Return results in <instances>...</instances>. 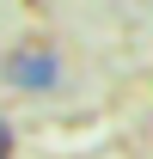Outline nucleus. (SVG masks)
<instances>
[{
  "mask_svg": "<svg viewBox=\"0 0 153 159\" xmlns=\"http://www.w3.org/2000/svg\"><path fill=\"white\" fill-rule=\"evenodd\" d=\"M12 86H31V92L55 86V55H12Z\"/></svg>",
  "mask_w": 153,
  "mask_h": 159,
  "instance_id": "nucleus-1",
  "label": "nucleus"
},
{
  "mask_svg": "<svg viewBox=\"0 0 153 159\" xmlns=\"http://www.w3.org/2000/svg\"><path fill=\"white\" fill-rule=\"evenodd\" d=\"M6 153H12V135H6V122H0V159H6Z\"/></svg>",
  "mask_w": 153,
  "mask_h": 159,
  "instance_id": "nucleus-2",
  "label": "nucleus"
}]
</instances>
